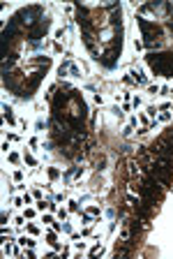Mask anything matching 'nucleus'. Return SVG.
<instances>
[{
    "label": "nucleus",
    "instance_id": "f257e3e1",
    "mask_svg": "<svg viewBox=\"0 0 173 259\" xmlns=\"http://www.w3.org/2000/svg\"><path fill=\"white\" fill-rule=\"evenodd\" d=\"M148 63L159 74L173 76V54H152V56H148Z\"/></svg>",
    "mask_w": 173,
    "mask_h": 259
},
{
    "label": "nucleus",
    "instance_id": "f03ea898",
    "mask_svg": "<svg viewBox=\"0 0 173 259\" xmlns=\"http://www.w3.org/2000/svg\"><path fill=\"white\" fill-rule=\"evenodd\" d=\"M150 176L155 178V181H159V183L168 185L171 183V164H166V162H157V164H152Z\"/></svg>",
    "mask_w": 173,
    "mask_h": 259
},
{
    "label": "nucleus",
    "instance_id": "7ed1b4c3",
    "mask_svg": "<svg viewBox=\"0 0 173 259\" xmlns=\"http://www.w3.org/2000/svg\"><path fill=\"white\" fill-rule=\"evenodd\" d=\"M141 30H143V37H146V47H150L155 42V37L159 35V30L155 26H150L148 21H141Z\"/></svg>",
    "mask_w": 173,
    "mask_h": 259
},
{
    "label": "nucleus",
    "instance_id": "20e7f679",
    "mask_svg": "<svg viewBox=\"0 0 173 259\" xmlns=\"http://www.w3.org/2000/svg\"><path fill=\"white\" fill-rule=\"evenodd\" d=\"M46 28H49V21H39L37 26L30 30V39H39L44 32H46Z\"/></svg>",
    "mask_w": 173,
    "mask_h": 259
},
{
    "label": "nucleus",
    "instance_id": "39448f33",
    "mask_svg": "<svg viewBox=\"0 0 173 259\" xmlns=\"http://www.w3.org/2000/svg\"><path fill=\"white\" fill-rule=\"evenodd\" d=\"M168 139H171V141H173V127H171V130H168Z\"/></svg>",
    "mask_w": 173,
    "mask_h": 259
},
{
    "label": "nucleus",
    "instance_id": "423d86ee",
    "mask_svg": "<svg viewBox=\"0 0 173 259\" xmlns=\"http://www.w3.org/2000/svg\"><path fill=\"white\" fill-rule=\"evenodd\" d=\"M171 30H173V23H171Z\"/></svg>",
    "mask_w": 173,
    "mask_h": 259
}]
</instances>
